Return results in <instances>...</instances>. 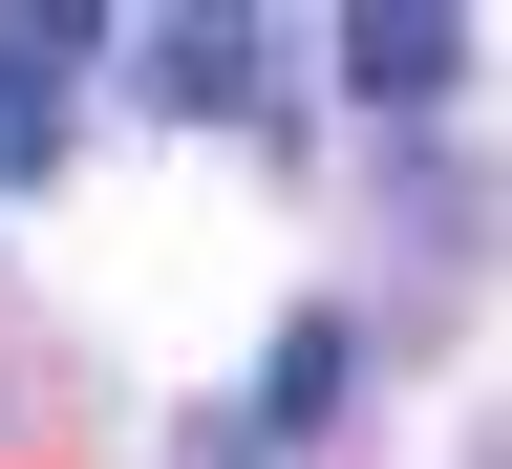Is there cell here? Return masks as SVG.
I'll return each mask as SVG.
<instances>
[{
	"label": "cell",
	"instance_id": "cell-1",
	"mask_svg": "<svg viewBox=\"0 0 512 469\" xmlns=\"http://www.w3.org/2000/svg\"><path fill=\"white\" fill-rule=\"evenodd\" d=\"M86 64H107L86 0H43V22L0 43V192H43V171H64V86H86Z\"/></svg>",
	"mask_w": 512,
	"mask_h": 469
},
{
	"label": "cell",
	"instance_id": "cell-2",
	"mask_svg": "<svg viewBox=\"0 0 512 469\" xmlns=\"http://www.w3.org/2000/svg\"><path fill=\"white\" fill-rule=\"evenodd\" d=\"M342 86L363 107H448V86H470V22H448V0H363V22H342Z\"/></svg>",
	"mask_w": 512,
	"mask_h": 469
},
{
	"label": "cell",
	"instance_id": "cell-3",
	"mask_svg": "<svg viewBox=\"0 0 512 469\" xmlns=\"http://www.w3.org/2000/svg\"><path fill=\"white\" fill-rule=\"evenodd\" d=\"M342 384H363V320H278V363H256V406H235V427H256V448H299Z\"/></svg>",
	"mask_w": 512,
	"mask_h": 469
},
{
	"label": "cell",
	"instance_id": "cell-5",
	"mask_svg": "<svg viewBox=\"0 0 512 469\" xmlns=\"http://www.w3.org/2000/svg\"><path fill=\"white\" fill-rule=\"evenodd\" d=\"M192 469H256V427H214V448H192Z\"/></svg>",
	"mask_w": 512,
	"mask_h": 469
},
{
	"label": "cell",
	"instance_id": "cell-4",
	"mask_svg": "<svg viewBox=\"0 0 512 469\" xmlns=\"http://www.w3.org/2000/svg\"><path fill=\"white\" fill-rule=\"evenodd\" d=\"M128 86L150 107H256L278 64H256V22H171V43H128Z\"/></svg>",
	"mask_w": 512,
	"mask_h": 469
}]
</instances>
